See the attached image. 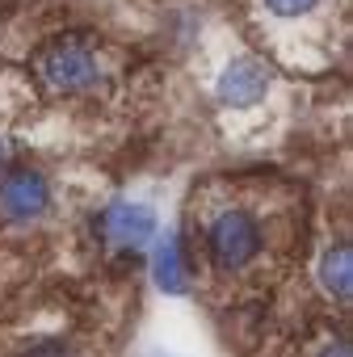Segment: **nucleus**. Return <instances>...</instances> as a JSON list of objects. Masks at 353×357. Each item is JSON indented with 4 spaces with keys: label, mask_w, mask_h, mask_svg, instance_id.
<instances>
[{
    "label": "nucleus",
    "mask_w": 353,
    "mask_h": 357,
    "mask_svg": "<svg viewBox=\"0 0 353 357\" xmlns=\"http://www.w3.org/2000/svg\"><path fill=\"white\" fill-rule=\"evenodd\" d=\"M202 244H206L211 269L223 273V278H232V273H244V269L261 257L265 236H261L257 215H248L244 206H227V211H219V215L206 223Z\"/></svg>",
    "instance_id": "f257e3e1"
},
{
    "label": "nucleus",
    "mask_w": 353,
    "mask_h": 357,
    "mask_svg": "<svg viewBox=\"0 0 353 357\" xmlns=\"http://www.w3.org/2000/svg\"><path fill=\"white\" fill-rule=\"evenodd\" d=\"M261 5H265V13H273V17H282V22H294V17L315 13L324 0H261Z\"/></svg>",
    "instance_id": "1a4fd4ad"
},
{
    "label": "nucleus",
    "mask_w": 353,
    "mask_h": 357,
    "mask_svg": "<svg viewBox=\"0 0 353 357\" xmlns=\"http://www.w3.org/2000/svg\"><path fill=\"white\" fill-rule=\"evenodd\" d=\"M38 76L55 93H84L97 84V55L80 38H59L38 55Z\"/></svg>",
    "instance_id": "7ed1b4c3"
},
{
    "label": "nucleus",
    "mask_w": 353,
    "mask_h": 357,
    "mask_svg": "<svg viewBox=\"0 0 353 357\" xmlns=\"http://www.w3.org/2000/svg\"><path fill=\"white\" fill-rule=\"evenodd\" d=\"M5 155H9V151H5V135H0V168H5Z\"/></svg>",
    "instance_id": "9b49d317"
},
{
    "label": "nucleus",
    "mask_w": 353,
    "mask_h": 357,
    "mask_svg": "<svg viewBox=\"0 0 353 357\" xmlns=\"http://www.w3.org/2000/svg\"><path fill=\"white\" fill-rule=\"evenodd\" d=\"M147 252H151V282H156V290L168 294V298H186L190 286H194V261H190L186 240L176 231H168V236H156V244Z\"/></svg>",
    "instance_id": "423d86ee"
},
{
    "label": "nucleus",
    "mask_w": 353,
    "mask_h": 357,
    "mask_svg": "<svg viewBox=\"0 0 353 357\" xmlns=\"http://www.w3.org/2000/svg\"><path fill=\"white\" fill-rule=\"evenodd\" d=\"M97 231H101L105 248H114V252H122V257H139V252H147V248L156 244L160 219H156V211H151L147 202H126V198H118V202H110V206L97 215Z\"/></svg>",
    "instance_id": "f03ea898"
},
{
    "label": "nucleus",
    "mask_w": 353,
    "mask_h": 357,
    "mask_svg": "<svg viewBox=\"0 0 353 357\" xmlns=\"http://www.w3.org/2000/svg\"><path fill=\"white\" fill-rule=\"evenodd\" d=\"M17 357H80V349H76L68 336H47V340H34V344H26Z\"/></svg>",
    "instance_id": "6e6552de"
},
{
    "label": "nucleus",
    "mask_w": 353,
    "mask_h": 357,
    "mask_svg": "<svg viewBox=\"0 0 353 357\" xmlns=\"http://www.w3.org/2000/svg\"><path fill=\"white\" fill-rule=\"evenodd\" d=\"M51 206V181L47 172L22 164V168H9L0 176V215L9 223H34L43 219Z\"/></svg>",
    "instance_id": "20e7f679"
},
{
    "label": "nucleus",
    "mask_w": 353,
    "mask_h": 357,
    "mask_svg": "<svg viewBox=\"0 0 353 357\" xmlns=\"http://www.w3.org/2000/svg\"><path fill=\"white\" fill-rule=\"evenodd\" d=\"M269 89H273V68L257 55H236L215 80V97L227 109H253L269 97Z\"/></svg>",
    "instance_id": "39448f33"
},
{
    "label": "nucleus",
    "mask_w": 353,
    "mask_h": 357,
    "mask_svg": "<svg viewBox=\"0 0 353 357\" xmlns=\"http://www.w3.org/2000/svg\"><path fill=\"white\" fill-rule=\"evenodd\" d=\"M315 282L324 290V298L332 303H349L353 298V244L349 240H336L320 252V265H315Z\"/></svg>",
    "instance_id": "0eeeda50"
},
{
    "label": "nucleus",
    "mask_w": 353,
    "mask_h": 357,
    "mask_svg": "<svg viewBox=\"0 0 353 357\" xmlns=\"http://www.w3.org/2000/svg\"><path fill=\"white\" fill-rule=\"evenodd\" d=\"M311 357H353V344H349L345 336H324V340L311 349Z\"/></svg>",
    "instance_id": "9d476101"
}]
</instances>
